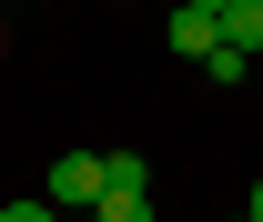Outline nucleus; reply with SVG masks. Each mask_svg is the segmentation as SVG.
I'll list each match as a JSON object with an SVG mask.
<instances>
[{"label": "nucleus", "mask_w": 263, "mask_h": 222, "mask_svg": "<svg viewBox=\"0 0 263 222\" xmlns=\"http://www.w3.org/2000/svg\"><path fill=\"white\" fill-rule=\"evenodd\" d=\"M101 192H111V172H101L91 152H61V162H51V212L81 222V212H101Z\"/></svg>", "instance_id": "nucleus-1"}, {"label": "nucleus", "mask_w": 263, "mask_h": 222, "mask_svg": "<svg viewBox=\"0 0 263 222\" xmlns=\"http://www.w3.org/2000/svg\"><path fill=\"white\" fill-rule=\"evenodd\" d=\"M81 222H91V212H81Z\"/></svg>", "instance_id": "nucleus-9"}, {"label": "nucleus", "mask_w": 263, "mask_h": 222, "mask_svg": "<svg viewBox=\"0 0 263 222\" xmlns=\"http://www.w3.org/2000/svg\"><path fill=\"white\" fill-rule=\"evenodd\" d=\"M172 51L213 61V51H223V21H202V10H182V0H172Z\"/></svg>", "instance_id": "nucleus-2"}, {"label": "nucleus", "mask_w": 263, "mask_h": 222, "mask_svg": "<svg viewBox=\"0 0 263 222\" xmlns=\"http://www.w3.org/2000/svg\"><path fill=\"white\" fill-rule=\"evenodd\" d=\"M243 212H253V222H263V182H253V202H243Z\"/></svg>", "instance_id": "nucleus-7"}, {"label": "nucleus", "mask_w": 263, "mask_h": 222, "mask_svg": "<svg viewBox=\"0 0 263 222\" xmlns=\"http://www.w3.org/2000/svg\"><path fill=\"white\" fill-rule=\"evenodd\" d=\"M182 10H202V21H223V10H233V0H182Z\"/></svg>", "instance_id": "nucleus-6"}, {"label": "nucleus", "mask_w": 263, "mask_h": 222, "mask_svg": "<svg viewBox=\"0 0 263 222\" xmlns=\"http://www.w3.org/2000/svg\"><path fill=\"white\" fill-rule=\"evenodd\" d=\"M0 222H71V212H51V202H0Z\"/></svg>", "instance_id": "nucleus-5"}, {"label": "nucleus", "mask_w": 263, "mask_h": 222, "mask_svg": "<svg viewBox=\"0 0 263 222\" xmlns=\"http://www.w3.org/2000/svg\"><path fill=\"white\" fill-rule=\"evenodd\" d=\"M243 222H253V212H243Z\"/></svg>", "instance_id": "nucleus-8"}, {"label": "nucleus", "mask_w": 263, "mask_h": 222, "mask_svg": "<svg viewBox=\"0 0 263 222\" xmlns=\"http://www.w3.org/2000/svg\"><path fill=\"white\" fill-rule=\"evenodd\" d=\"M223 41L253 61V51H263V0H233V10H223Z\"/></svg>", "instance_id": "nucleus-3"}, {"label": "nucleus", "mask_w": 263, "mask_h": 222, "mask_svg": "<svg viewBox=\"0 0 263 222\" xmlns=\"http://www.w3.org/2000/svg\"><path fill=\"white\" fill-rule=\"evenodd\" d=\"M91 222H152V192H122V182H111V192H101V212Z\"/></svg>", "instance_id": "nucleus-4"}]
</instances>
